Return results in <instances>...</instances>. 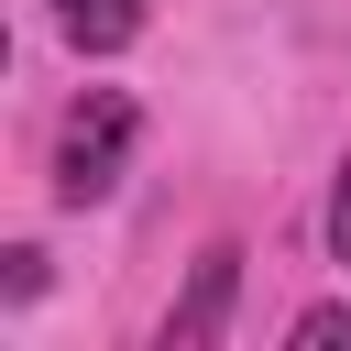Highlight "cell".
Here are the masks:
<instances>
[{
  "instance_id": "cell-1",
  "label": "cell",
  "mask_w": 351,
  "mask_h": 351,
  "mask_svg": "<svg viewBox=\"0 0 351 351\" xmlns=\"http://www.w3.org/2000/svg\"><path fill=\"white\" fill-rule=\"evenodd\" d=\"M132 143H143V110H132L121 88H88V110H66V132H55V197H66V208L110 197L121 165H132Z\"/></svg>"
},
{
  "instance_id": "cell-2",
  "label": "cell",
  "mask_w": 351,
  "mask_h": 351,
  "mask_svg": "<svg viewBox=\"0 0 351 351\" xmlns=\"http://www.w3.org/2000/svg\"><path fill=\"white\" fill-rule=\"evenodd\" d=\"M230 296H241V241H208V252H197V274H186V296L165 307V329H154V340H165V351H208V340L230 329Z\"/></svg>"
},
{
  "instance_id": "cell-3",
  "label": "cell",
  "mask_w": 351,
  "mask_h": 351,
  "mask_svg": "<svg viewBox=\"0 0 351 351\" xmlns=\"http://www.w3.org/2000/svg\"><path fill=\"white\" fill-rule=\"evenodd\" d=\"M55 33L77 55H121V44H143V0H55Z\"/></svg>"
},
{
  "instance_id": "cell-4",
  "label": "cell",
  "mask_w": 351,
  "mask_h": 351,
  "mask_svg": "<svg viewBox=\"0 0 351 351\" xmlns=\"http://www.w3.org/2000/svg\"><path fill=\"white\" fill-rule=\"evenodd\" d=\"M329 252L351 263V154H340V176H329Z\"/></svg>"
},
{
  "instance_id": "cell-5",
  "label": "cell",
  "mask_w": 351,
  "mask_h": 351,
  "mask_svg": "<svg viewBox=\"0 0 351 351\" xmlns=\"http://www.w3.org/2000/svg\"><path fill=\"white\" fill-rule=\"evenodd\" d=\"M0 263H11V274H0V296H44V252H33V241H22V252H0Z\"/></svg>"
},
{
  "instance_id": "cell-6",
  "label": "cell",
  "mask_w": 351,
  "mask_h": 351,
  "mask_svg": "<svg viewBox=\"0 0 351 351\" xmlns=\"http://www.w3.org/2000/svg\"><path fill=\"white\" fill-rule=\"evenodd\" d=\"M296 340H351V307H307V318H296Z\"/></svg>"
}]
</instances>
